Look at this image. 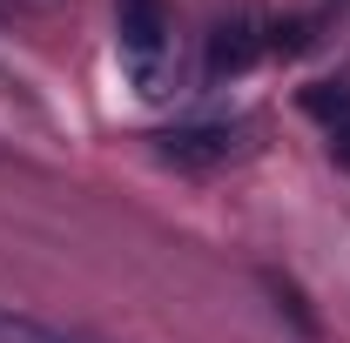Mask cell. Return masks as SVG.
Here are the masks:
<instances>
[{
    "label": "cell",
    "instance_id": "obj_1",
    "mask_svg": "<svg viewBox=\"0 0 350 343\" xmlns=\"http://www.w3.org/2000/svg\"><path fill=\"white\" fill-rule=\"evenodd\" d=\"M115 41H122V68H129L135 94L162 101L169 94V68H175V34L162 0H122L115 7Z\"/></svg>",
    "mask_w": 350,
    "mask_h": 343
},
{
    "label": "cell",
    "instance_id": "obj_5",
    "mask_svg": "<svg viewBox=\"0 0 350 343\" xmlns=\"http://www.w3.org/2000/svg\"><path fill=\"white\" fill-rule=\"evenodd\" d=\"M304 108L317 122H330V128H350V87H310Z\"/></svg>",
    "mask_w": 350,
    "mask_h": 343
},
{
    "label": "cell",
    "instance_id": "obj_7",
    "mask_svg": "<svg viewBox=\"0 0 350 343\" xmlns=\"http://www.w3.org/2000/svg\"><path fill=\"white\" fill-rule=\"evenodd\" d=\"M21 7H54V0H21Z\"/></svg>",
    "mask_w": 350,
    "mask_h": 343
},
{
    "label": "cell",
    "instance_id": "obj_3",
    "mask_svg": "<svg viewBox=\"0 0 350 343\" xmlns=\"http://www.w3.org/2000/svg\"><path fill=\"white\" fill-rule=\"evenodd\" d=\"M250 61H256V20H250V14H229L216 34H209V74H216V81L222 74H243Z\"/></svg>",
    "mask_w": 350,
    "mask_h": 343
},
{
    "label": "cell",
    "instance_id": "obj_6",
    "mask_svg": "<svg viewBox=\"0 0 350 343\" xmlns=\"http://www.w3.org/2000/svg\"><path fill=\"white\" fill-rule=\"evenodd\" d=\"M330 155H337V169H350V128L330 135Z\"/></svg>",
    "mask_w": 350,
    "mask_h": 343
},
{
    "label": "cell",
    "instance_id": "obj_2",
    "mask_svg": "<svg viewBox=\"0 0 350 343\" xmlns=\"http://www.w3.org/2000/svg\"><path fill=\"white\" fill-rule=\"evenodd\" d=\"M250 141H256L250 122H189V128H169V135H162L155 155L175 162V169H229V162L250 155Z\"/></svg>",
    "mask_w": 350,
    "mask_h": 343
},
{
    "label": "cell",
    "instance_id": "obj_4",
    "mask_svg": "<svg viewBox=\"0 0 350 343\" xmlns=\"http://www.w3.org/2000/svg\"><path fill=\"white\" fill-rule=\"evenodd\" d=\"M0 343H94V337L61 330V323H47L34 310H21V303H0Z\"/></svg>",
    "mask_w": 350,
    "mask_h": 343
}]
</instances>
